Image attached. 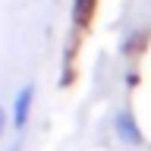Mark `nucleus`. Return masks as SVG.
<instances>
[{"label": "nucleus", "mask_w": 151, "mask_h": 151, "mask_svg": "<svg viewBox=\"0 0 151 151\" xmlns=\"http://www.w3.org/2000/svg\"><path fill=\"white\" fill-rule=\"evenodd\" d=\"M9 135V110L0 104V145H3V139Z\"/></svg>", "instance_id": "obj_4"}, {"label": "nucleus", "mask_w": 151, "mask_h": 151, "mask_svg": "<svg viewBox=\"0 0 151 151\" xmlns=\"http://www.w3.org/2000/svg\"><path fill=\"white\" fill-rule=\"evenodd\" d=\"M94 3H98V0H73V22H76V25H79V28H85V25H88V19H91L94 16Z\"/></svg>", "instance_id": "obj_3"}, {"label": "nucleus", "mask_w": 151, "mask_h": 151, "mask_svg": "<svg viewBox=\"0 0 151 151\" xmlns=\"http://www.w3.org/2000/svg\"><path fill=\"white\" fill-rule=\"evenodd\" d=\"M113 139L120 142L123 148H145L148 145V139H145V132H142L139 120H135V113L129 110V107H120V110L113 113Z\"/></svg>", "instance_id": "obj_1"}, {"label": "nucleus", "mask_w": 151, "mask_h": 151, "mask_svg": "<svg viewBox=\"0 0 151 151\" xmlns=\"http://www.w3.org/2000/svg\"><path fill=\"white\" fill-rule=\"evenodd\" d=\"M35 82H25L22 88L16 91V98H13V104H9V132H16V135H25L28 129V120H32V107H35Z\"/></svg>", "instance_id": "obj_2"}]
</instances>
